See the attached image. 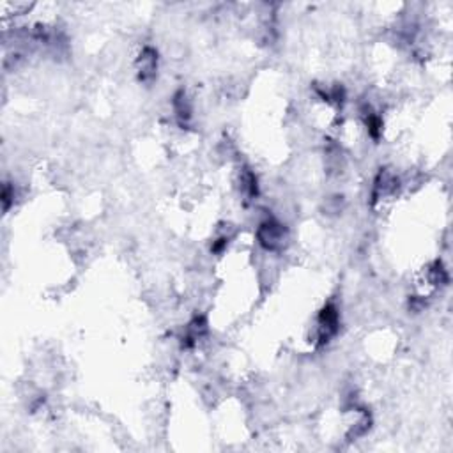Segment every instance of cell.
Segmentation results:
<instances>
[{"instance_id":"cell-5","label":"cell","mask_w":453,"mask_h":453,"mask_svg":"<svg viewBox=\"0 0 453 453\" xmlns=\"http://www.w3.org/2000/svg\"><path fill=\"white\" fill-rule=\"evenodd\" d=\"M174 112H176V117L181 126H184V124L191 119L193 109H191V102L188 99L184 90H179V92H176V96H174Z\"/></svg>"},{"instance_id":"cell-2","label":"cell","mask_w":453,"mask_h":453,"mask_svg":"<svg viewBox=\"0 0 453 453\" xmlns=\"http://www.w3.org/2000/svg\"><path fill=\"white\" fill-rule=\"evenodd\" d=\"M338 326H340V315L337 308L333 305H326L317 317V337L315 338H317L319 347L326 345L338 333Z\"/></svg>"},{"instance_id":"cell-6","label":"cell","mask_w":453,"mask_h":453,"mask_svg":"<svg viewBox=\"0 0 453 453\" xmlns=\"http://www.w3.org/2000/svg\"><path fill=\"white\" fill-rule=\"evenodd\" d=\"M239 184H241V191H243L248 199H253V197H257V193H258L257 177H255V174L251 172L250 169L241 170Z\"/></svg>"},{"instance_id":"cell-4","label":"cell","mask_w":453,"mask_h":453,"mask_svg":"<svg viewBox=\"0 0 453 453\" xmlns=\"http://www.w3.org/2000/svg\"><path fill=\"white\" fill-rule=\"evenodd\" d=\"M398 190V179L393 172L390 170H381L379 176L375 177L374 190H372V199L374 202L377 200H386L388 197L395 195Z\"/></svg>"},{"instance_id":"cell-3","label":"cell","mask_w":453,"mask_h":453,"mask_svg":"<svg viewBox=\"0 0 453 453\" xmlns=\"http://www.w3.org/2000/svg\"><path fill=\"white\" fill-rule=\"evenodd\" d=\"M158 71V52L151 46L140 52L139 59H137V73H139V80L144 83H151L156 78Z\"/></svg>"},{"instance_id":"cell-7","label":"cell","mask_w":453,"mask_h":453,"mask_svg":"<svg viewBox=\"0 0 453 453\" xmlns=\"http://www.w3.org/2000/svg\"><path fill=\"white\" fill-rule=\"evenodd\" d=\"M428 280H431V284H434V285L448 284V273H446V270L442 267L441 263H435L434 266L428 270Z\"/></svg>"},{"instance_id":"cell-1","label":"cell","mask_w":453,"mask_h":453,"mask_svg":"<svg viewBox=\"0 0 453 453\" xmlns=\"http://www.w3.org/2000/svg\"><path fill=\"white\" fill-rule=\"evenodd\" d=\"M257 239L258 244L263 248H266V250L278 251L284 248L285 241H287V230H285V227L280 221L270 218V220L263 221V223L258 225Z\"/></svg>"}]
</instances>
